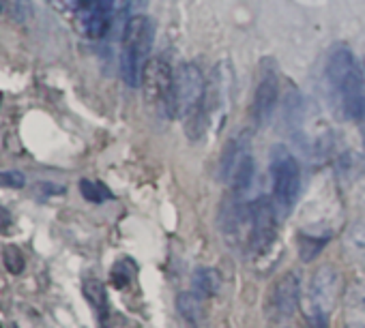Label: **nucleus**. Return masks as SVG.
Masks as SVG:
<instances>
[{
    "mask_svg": "<svg viewBox=\"0 0 365 328\" xmlns=\"http://www.w3.org/2000/svg\"><path fill=\"white\" fill-rule=\"evenodd\" d=\"M327 78L341 112L359 122L365 116V84L361 65L348 48L339 46L331 52Z\"/></svg>",
    "mask_w": 365,
    "mask_h": 328,
    "instance_id": "f257e3e1",
    "label": "nucleus"
},
{
    "mask_svg": "<svg viewBox=\"0 0 365 328\" xmlns=\"http://www.w3.org/2000/svg\"><path fill=\"white\" fill-rule=\"evenodd\" d=\"M172 116H178L187 125L190 135L200 133L207 120V82L202 71L187 63L174 71V97Z\"/></svg>",
    "mask_w": 365,
    "mask_h": 328,
    "instance_id": "f03ea898",
    "label": "nucleus"
},
{
    "mask_svg": "<svg viewBox=\"0 0 365 328\" xmlns=\"http://www.w3.org/2000/svg\"><path fill=\"white\" fill-rule=\"evenodd\" d=\"M153 41H155V24L150 18L133 16L127 20L120 39V73L131 88L142 84L144 69L150 60Z\"/></svg>",
    "mask_w": 365,
    "mask_h": 328,
    "instance_id": "7ed1b4c3",
    "label": "nucleus"
},
{
    "mask_svg": "<svg viewBox=\"0 0 365 328\" xmlns=\"http://www.w3.org/2000/svg\"><path fill=\"white\" fill-rule=\"evenodd\" d=\"M339 296H341V275H339V270L335 266H331V264L320 266L312 275L309 287H307V294H305L309 317L329 315L333 311V307L337 305Z\"/></svg>",
    "mask_w": 365,
    "mask_h": 328,
    "instance_id": "20e7f679",
    "label": "nucleus"
},
{
    "mask_svg": "<svg viewBox=\"0 0 365 328\" xmlns=\"http://www.w3.org/2000/svg\"><path fill=\"white\" fill-rule=\"evenodd\" d=\"M142 88L146 101L159 110L165 116H172V97H174V71L163 58L148 60L144 75H142Z\"/></svg>",
    "mask_w": 365,
    "mask_h": 328,
    "instance_id": "39448f33",
    "label": "nucleus"
},
{
    "mask_svg": "<svg viewBox=\"0 0 365 328\" xmlns=\"http://www.w3.org/2000/svg\"><path fill=\"white\" fill-rule=\"evenodd\" d=\"M271 176H273V196L277 204L290 206L299 196L301 170L297 159L284 146H275L271 154Z\"/></svg>",
    "mask_w": 365,
    "mask_h": 328,
    "instance_id": "423d86ee",
    "label": "nucleus"
},
{
    "mask_svg": "<svg viewBox=\"0 0 365 328\" xmlns=\"http://www.w3.org/2000/svg\"><path fill=\"white\" fill-rule=\"evenodd\" d=\"M80 31L91 39H101L114 22V0H71Z\"/></svg>",
    "mask_w": 365,
    "mask_h": 328,
    "instance_id": "0eeeda50",
    "label": "nucleus"
},
{
    "mask_svg": "<svg viewBox=\"0 0 365 328\" xmlns=\"http://www.w3.org/2000/svg\"><path fill=\"white\" fill-rule=\"evenodd\" d=\"M277 240V223L273 204L267 198H260L252 204V234L250 249L256 255H264Z\"/></svg>",
    "mask_w": 365,
    "mask_h": 328,
    "instance_id": "6e6552de",
    "label": "nucleus"
},
{
    "mask_svg": "<svg viewBox=\"0 0 365 328\" xmlns=\"http://www.w3.org/2000/svg\"><path fill=\"white\" fill-rule=\"evenodd\" d=\"M299 307V277L286 273L273 290V309L279 319H290Z\"/></svg>",
    "mask_w": 365,
    "mask_h": 328,
    "instance_id": "1a4fd4ad",
    "label": "nucleus"
},
{
    "mask_svg": "<svg viewBox=\"0 0 365 328\" xmlns=\"http://www.w3.org/2000/svg\"><path fill=\"white\" fill-rule=\"evenodd\" d=\"M277 97H279V82H277V75L269 71L260 78V84L254 95V116L258 122H267L273 116Z\"/></svg>",
    "mask_w": 365,
    "mask_h": 328,
    "instance_id": "9d476101",
    "label": "nucleus"
},
{
    "mask_svg": "<svg viewBox=\"0 0 365 328\" xmlns=\"http://www.w3.org/2000/svg\"><path fill=\"white\" fill-rule=\"evenodd\" d=\"M344 328H365V281L356 279L344 294Z\"/></svg>",
    "mask_w": 365,
    "mask_h": 328,
    "instance_id": "9b49d317",
    "label": "nucleus"
},
{
    "mask_svg": "<svg viewBox=\"0 0 365 328\" xmlns=\"http://www.w3.org/2000/svg\"><path fill=\"white\" fill-rule=\"evenodd\" d=\"M176 309L192 326H200L207 317V305L198 292H180L176 296Z\"/></svg>",
    "mask_w": 365,
    "mask_h": 328,
    "instance_id": "f8f14e48",
    "label": "nucleus"
},
{
    "mask_svg": "<svg viewBox=\"0 0 365 328\" xmlns=\"http://www.w3.org/2000/svg\"><path fill=\"white\" fill-rule=\"evenodd\" d=\"M329 232H301L299 234V255L303 262H312L329 243Z\"/></svg>",
    "mask_w": 365,
    "mask_h": 328,
    "instance_id": "ddd939ff",
    "label": "nucleus"
},
{
    "mask_svg": "<svg viewBox=\"0 0 365 328\" xmlns=\"http://www.w3.org/2000/svg\"><path fill=\"white\" fill-rule=\"evenodd\" d=\"M194 287L202 296H215L222 290V275L215 268H198L194 273Z\"/></svg>",
    "mask_w": 365,
    "mask_h": 328,
    "instance_id": "4468645a",
    "label": "nucleus"
},
{
    "mask_svg": "<svg viewBox=\"0 0 365 328\" xmlns=\"http://www.w3.org/2000/svg\"><path fill=\"white\" fill-rule=\"evenodd\" d=\"M82 292H84L86 300L91 302V307L97 311V315L101 319H106L108 317V294H106L103 283L97 281V279H88V281H84Z\"/></svg>",
    "mask_w": 365,
    "mask_h": 328,
    "instance_id": "2eb2a0df",
    "label": "nucleus"
},
{
    "mask_svg": "<svg viewBox=\"0 0 365 328\" xmlns=\"http://www.w3.org/2000/svg\"><path fill=\"white\" fill-rule=\"evenodd\" d=\"M344 245L354 258L365 260V221H356L348 228L344 236Z\"/></svg>",
    "mask_w": 365,
    "mask_h": 328,
    "instance_id": "dca6fc26",
    "label": "nucleus"
},
{
    "mask_svg": "<svg viewBox=\"0 0 365 328\" xmlns=\"http://www.w3.org/2000/svg\"><path fill=\"white\" fill-rule=\"evenodd\" d=\"M80 194L84 196V200H88L93 204H101V202L112 200V191L99 181H88V179L80 181Z\"/></svg>",
    "mask_w": 365,
    "mask_h": 328,
    "instance_id": "f3484780",
    "label": "nucleus"
},
{
    "mask_svg": "<svg viewBox=\"0 0 365 328\" xmlns=\"http://www.w3.org/2000/svg\"><path fill=\"white\" fill-rule=\"evenodd\" d=\"M3 260H5V266H7V270L11 275H20L24 270L26 260H24V253L18 247H7L5 253H3Z\"/></svg>",
    "mask_w": 365,
    "mask_h": 328,
    "instance_id": "a211bd4d",
    "label": "nucleus"
},
{
    "mask_svg": "<svg viewBox=\"0 0 365 328\" xmlns=\"http://www.w3.org/2000/svg\"><path fill=\"white\" fill-rule=\"evenodd\" d=\"M26 185V176L18 170L0 172V187L3 189H22Z\"/></svg>",
    "mask_w": 365,
    "mask_h": 328,
    "instance_id": "6ab92c4d",
    "label": "nucleus"
},
{
    "mask_svg": "<svg viewBox=\"0 0 365 328\" xmlns=\"http://www.w3.org/2000/svg\"><path fill=\"white\" fill-rule=\"evenodd\" d=\"M131 275H133V270H131L129 262H118V264L112 268V283H114L116 287H125V285H129Z\"/></svg>",
    "mask_w": 365,
    "mask_h": 328,
    "instance_id": "aec40b11",
    "label": "nucleus"
},
{
    "mask_svg": "<svg viewBox=\"0 0 365 328\" xmlns=\"http://www.w3.org/2000/svg\"><path fill=\"white\" fill-rule=\"evenodd\" d=\"M277 328H294V326L288 324V319H277Z\"/></svg>",
    "mask_w": 365,
    "mask_h": 328,
    "instance_id": "412c9836",
    "label": "nucleus"
},
{
    "mask_svg": "<svg viewBox=\"0 0 365 328\" xmlns=\"http://www.w3.org/2000/svg\"><path fill=\"white\" fill-rule=\"evenodd\" d=\"M359 127H361V137H363V144H365V116L359 120Z\"/></svg>",
    "mask_w": 365,
    "mask_h": 328,
    "instance_id": "4be33fe9",
    "label": "nucleus"
},
{
    "mask_svg": "<svg viewBox=\"0 0 365 328\" xmlns=\"http://www.w3.org/2000/svg\"><path fill=\"white\" fill-rule=\"evenodd\" d=\"M0 101H3V95H0Z\"/></svg>",
    "mask_w": 365,
    "mask_h": 328,
    "instance_id": "5701e85b",
    "label": "nucleus"
},
{
    "mask_svg": "<svg viewBox=\"0 0 365 328\" xmlns=\"http://www.w3.org/2000/svg\"><path fill=\"white\" fill-rule=\"evenodd\" d=\"M0 328H3V326H0Z\"/></svg>",
    "mask_w": 365,
    "mask_h": 328,
    "instance_id": "b1692460",
    "label": "nucleus"
}]
</instances>
